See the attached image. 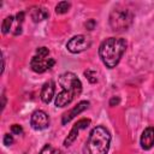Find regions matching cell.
<instances>
[{
    "label": "cell",
    "mask_w": 154,
    "mask_h": 154,
    "mask_svg": "<svg viewBox=\"0 0 154 154\" xmlns=\"http://www.w3.org/2000/svg\"><path fill=\"white\" fill-rule=\"evenodd\" d=\"M126 49V41L120 37H109L102 41L99 47V55L108 69H113L120 61Z\"/></svg>",
    "instance_id": "1"
},
{
    "label": "cell",
    "mask_w": 154,
    "mask_h": 154,
    "mask_svg": "<svg viewBox=\"0 0 154 154\" xmlns=\"http://www.w3.org/2000/svg\"><path fill=\"white\" fill-rule=\"evenodd\" d=\"M59 84L61 87V91L55 97L57 107H65L82 91V83L79 78L72 72L63 73L59 77Z\"/></svg>",
    "instance_id": "2"
},
{
    "label": "cell",
    "mask_w": 154,
    "mask_h": 154,
    "mask_svg": "<svg viewBox=\"0 0 154 154\" xmlns=\"http://www.w3.org/2000/svg\"><path fill=\"white\" fill-rule=\"evenodd\" d=\"M111 143V134L105 126H95L85 142L84 154H107Z\"/></svg>",
    "instance_id": "3"
},
{
    "label": "cell",
    "mask_w": 154,
    "mask_h": 154,
    "mask_svg": "<svg viewBox=\"0 0 154 154\" xmlns=\"http://www.w3.org/2000/svg\"><path fill=\"white\" fill-rule=\"evenodd\" d=\"M132 13L126 8H114L109 16V25L113 31H124L132 23Z\"/></svg>",
    "instance_id": "4"
},
{
    "label": "cell",
    "mask_w": 154,
    "mask_h": 154,
    "mask_svg": "<svg viewBox=\"0 0 154 154\" xmlns=\"http://www.w3.org/2000/svg\"><path fill=\"white\" fill-rule=\"evenodd\" d=\"M49 51L47 47H40L36 49V54L30 61V67L37 73H43L54 65V59L49 58Z\"/></svg>",
    "instance_id": "5"
},
{
    "label": "cell",
    "mask_w": 154,
    "mask_h": 154,
    "mask_svg": "<svg viewBox=\"0 0 154 154\" xmlns=\"http://www.w3.org/2000/svg\"><path fill=\"white\" fill-rule=\"evenodd\" d=\"M90 45H91L90 37H88L85 35H77L69 40V42L66 43V48L69 52L76 54V53L84 52L85 49H88L90 47Z\"/></svg>",
    "instance_id": "6"
},
{
    "label": "cell",
    "mask_w": 154,
    "mask_h": 154,
    "mask_svg": "<svg viewBox=\"0 0 154 154\" xmlns=\"http://www.w3.org/2000/svg\"><path fill=\"white\" fill-rule=\"evenodd\" d=\"M30 123L35 130H43V129L48 128V125H49V117L46 112L38 109L32 113Z\"/></svg>",
    "instance_id": "7"
},
{
    "label": "cell",
    "mask_w": 154,
    "mask_h": 154,
    "mask_svg": "<svg viewBox=\"0 0 154 154\" xmlns=\"http://www.w3.org/2000/svg\"><path fill=\"white\" fill-rule=\"evenodd\" d=\"M89 124H90V119H85V118L79 119V120L72 126L71 131L69 132L67 137L65 138V141H64V146H66V147L71 146V143L77 138L78 132H79L81 130H83V129H87V128L89 126Z\"/></svg>",
    "instance_id": "8"
},
{
    "label": "cell",
    "mask_w": 154,
    "mask_h": 154,
    "mask_svg": "<svg viewBox=\"0 0 154 154\" xmlns=\"http://www.w3.org/2000/svg\"><path fill=\"white\" fill-rule=\"evenodd\" d=\"M88 107H89V102H88V101H81V102H78L73 108H71L69 112H66V113L63 116L61 123H63V124H66V123L71 122L76 116H78L79 113H82L83 111H85Z\"/></svg>",
    "instance_id": "9"
},
{
    "label": "cell",
    "mask_w": 154,
    "mask_h": 154,
    "mask_svg": "<svg viewBox=\"0 0 154 154\" xmlns=\"http://www.w3.org/2000/svg\"><path fill=\"white\" fill-rule=\"evenodd\" d=\"M154 146V128L148 126L141 135V147L144 150L150 149Z\"/></svg>",
    "instance_id": "10"
},
{
    "label": "cell",
    "mask_w": 154,
    "mask_h": 154,
    "mask_svg": "<svg viewBox=\"0 0 154 154\" xmlns=\"http://www.w3.org/2000/svg\"><path fill=\"white\" fill-rule=\"evenodd\" d=\"M54 91H55V83L53 81L46 82L41 90V100L45 103H49L54 96Z\"/></svg>",
    "instance_id": "11"
},
{
    "label": "cell",
    "mask_w": 154,
    "mask_h": 154,
    "mask_svg": "<svg viewBox=\"0 0 154 154\" xmlns=\"http://www.w3.org/2000/svg\"><path fill=\"white\" fill-rule=\"evenodd\" d=\"M48 16H49L48 10H46L42 6H32L30 8V17H31V19L35 23H38V22L45 20Z\"/></svg>",
    "instance_id": "12"
},
{
    "label": "cell",
    "mask_w": 154,
    "mask_h": 154,
    "mask_svg": "<svg viewBox=\"0 0 154 154\" xmlns=\"http://www.w3.org/2000/svg\"><path fill=\"white\" fill-rule=\"evenodd\" d=\"M23 22H24V12H18L17 16H16L12 30H11L13 35H19L22 32V24H23Z\"/></svg>",
    "instance_id": "13"
},
{
    "label": "cell",
    "mask_w": 154,
    "mask_h": 154,
    "mask_svg": "<svg viewBox=\"0 0 154 154\" xmlns=\"http://www.w3.org/2000/svg\"><path fill=\"white\" fill-rule=\"evenodd\" d=\"M13 23H14V18L12 16H8L4 19L2 24H1V30L4 34H7L12 30V26H13Z\"/></svg>",
    "instance_id": "14"
},
{
    "label": "cell",
    "mask_w": 154,
    "mask_h": 154,
    "mask_svg": "<svg viewBox=\"0 0 154 154\" xmlns=\"http://www.w3.org/2000/svg\"><path fill=\"white\" fill-rule=\"evenodd\" d=\"M70 6H71L70 2H67V1H60V2L55 6V12H57L58 14H64V13H66V12L70 10Z\"/></svg>",
    "instance_id": "15"
},
{
    "label": "cell",
    "mask_w": 154,
    "mask_h": 154,
    "mask_svg": "<svg viewBox=\"0 0 154 154\" xmlns=\"http://www.w3.org/2000/svg\"><path fill=\"white\" fill-rule=\"evenodd\" d=\"M40 154H64L61 150H59L58 148L51 146V144H46L41 150H40Z\"/></svg>",
    "instance_id": "16"
},
{
    "label": "cell",
    "mask_w": 154,
    "mask_h": 154,
    "mask_svg": "<svg viewBox=\"0 0 154 154\" xmlns=\"http://www.w3.org/2000/svg\"><path fill=\"white\" fill-rule=\"evenodd\" d=\"M84 76L87 77V79H88L90 83H96V82H97V73H96V71L87 70V71L84 72Z\"/></svg>",
    "instance_id": "17"
},
{
    "label": "cell",
    "mask_w": 154,
    "mask_h": 154,
    "mask_svg": "<svg viewBox=\"0 0 154 154\" xmlns=\"http://www.w3.org/2000/svg\"><path fill=\"white\" fill-rule=\"evenodd\" d=\"M11 131H12V134H14V135H22V134H23V129H22V126L18 125V124H13V125L11 126Z\"/></svg>",
    "instance_id": "18"
},
{
    "label": "cell",
    "mask_w": 154,
    "mask_h": 154,
    "mask_svg": "<svg viewBox=\"0 0 154 154\" xmlns=\"http://www.w3.org/2000/svg\"><path fill=\"white\" fill-rule=\"evenodd\" d=\"M12 143H13V137H12V135L6 134V135L4 136V144L10 146V144H12Z\"/></svg>",
    "instance_id": "19"
},
{
    "label": "cell",
    "mask_w": 154,
    "mask_h": 154,
    "mask_svg": "<svg viewBox=\"0 0 154 154\" xmlns=\"http://www.w3.org/2000/svg\"><path fill=\"white\" fill-rule=\"evenodd\" d=\"M95 25H96V22H95L94 19H89V20L85 23V28H87L88 30H93V29L95 28Z\"/></svg>",
    "instance_id": "20"
},
{
    "label": "cell",
    "mask_w": 154,
    "mask_h": 154,
    "mask_svg": "<svg viewBox=\"0 0 154 154\" xmlns=\"http://www.w3.org/2000/svg\"><path fill=\"white\" fill-rule=\"evenodd\" d=\"M119 97L118 96H113L112 99H111V101H109V106H116V105H118L119 103Z\"/></svg>",
    "instance_id": "21"
}]
</instances>
